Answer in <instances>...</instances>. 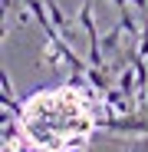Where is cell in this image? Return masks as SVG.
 Segmentation results:
<instances>
[{"label": "cell", "mask_w": 148, "mask_h": 152, "mask_svg": "<svg viewBox=\"0 0 148 152\" xmlns=\"http://www.w3.org/2000/svg\"><path fill=\"white\" fill-rule=\"evenodd\" d=\"M132 7H142V10L148 13V0H132Z\"/></svg>", "instance_id": "3"}, {"label": "cell", "mask_w": 148, "mask_h": 152, "mask_svg": "<svg viewBox=\"0 0 148 152\" xmlns=\"http://www.w3.org/2000/svg\"><path fill=\"white\" fill-rule=\"evenodd\" d=\"M122 30H125V23L118 20V27H112V30L102 37V50H105V53H112V50L118 46V37H122Z\"/></svg>", "instance_id": "2"}, {"label": "cell", "mask_w": 148, "mask_h": 152, "mask_svg": "<svg viewBox=\"0 0 148 152\" xmlns=\"http://www.w3.org/2000/svg\"><path fill=\"white\" fill-rule=\"evenodd\" d=\"M79 23H82V30L89 37V66H102L105 60V50L102 43H99V30H95V23H92V0H82V13H79Z\"/></svg>", "instance_id": "1"}]
</instances>
